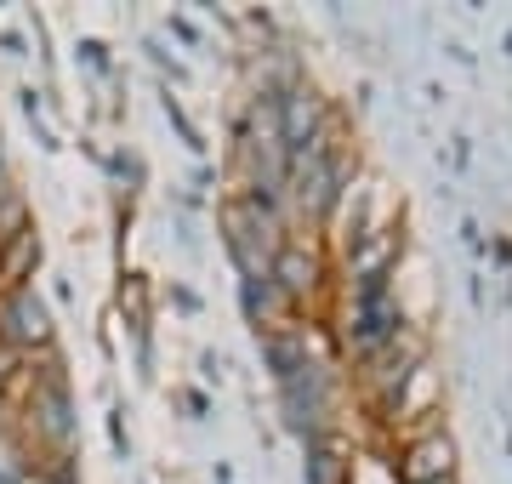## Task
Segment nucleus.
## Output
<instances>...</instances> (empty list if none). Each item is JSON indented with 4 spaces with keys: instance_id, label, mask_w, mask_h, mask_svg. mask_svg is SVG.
Returning a JSON list of instances; mask_svg holds the SVG:
<instances>
[{
    "instance_id": "nucleus-4",
    "label": "nucleus",
    "mask_w": 512,
    "mask_h": 484,
    "mask_svg": "<svg viewBox=\"0 0 512 484\" xmlns=\"http://www.w3.org/2000/svg\"><path fill=\"white\" fill-rule=\"evenodd\" d=\"M433 484H450V479H433Z\"/></svg>"
},
{
    "instance_id": "nucleus-2",
    "label": "nucleus",
    "mask_w": 512,
    "mask_h": 484,
    "mask_svg": "<svg viewBox=\"0 0 512 484\" xmlns=\"http://www.w3.org/2000/svg\"><path fill=\"white\" fill-rule=\"evenodd\" d=\"M308 280H313V262H302V257H285V285H291V291H302Z\"/></svg>"
},
{
    "instance_id": "nucleus-3",
    "label": "nucleus",
    "mask_w": 512,
    "mask_h": 484,
    "mask_svg": "<svg viewBox=\"0 0 512 484\" xmlns=\"http://www.w3.org/2000/svg\"><path fill=\"white\" fill-rule=\"evenodd\" d=\"M319 484H336V456H319Z\"/></svg>"
},
{
    "instance_id": "nucleus-1",
    "label": "nucleus",
    "mask_w": 512,
    "mask_h": 484,
    "mask_svg": "<svg viewBox=\"0 0 512 484\" xmlns=\"http://www.w3.org/2000/svg\"><path fill=\"white\" fill-rule=\"evenodd\" d=\"M404 479L410 484H433V479H450V439H421L404 462Z\"/></svg>"
}]
</instances>
